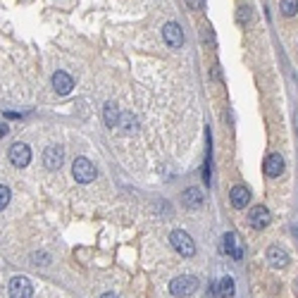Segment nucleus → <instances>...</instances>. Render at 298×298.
Returning a JSON list of instances; mask_svg holds the SVG:
<instances>
[{
	"label": "nucleus",
	"instance_id": "obj_9",
	"mask_svg": "<svg viewBox=\"0 0 298 298\" xmlns=\"http://www.w3.org/2000/svg\"><path fill=\"white\" fill-rule=\"evenodd\" d=\"M265 258H267V262H270L272 267H277V270H284L291 260V255L286 253L284 248H279V246H270L267 253H265Z\"/></svg>",
	"mask_w": 298,
	"mask_h": 298
},
{
	"label": "nucleus",
	"instance_id": "obj_1",
	"mask_svg": "<svg viewBox=\"0 0 298 298\" xmlns=\"http://www.w3.org/2000/svg\"><path fill=\"white\" fill-rule=\"evenodd\" d=\"M96 174H98V172H96V165L91 163L89 158H77L72 163V177L79 181V184H91V181L96 179Z\"/></svg>",
	"mask_w": 298,
	"mask_h": 298
},
{
	"label": "nucleus",
	"instance_id": "obj_25",
	"mask_svg": "<svg viewBox=\"0 0 298 298\" xmlns=\"http://www.w3.org/2000/svg\"><path fill=\"white\" fill-rule=\"evenodd\" d=\"M296 293H298V281H296Z\"/></svg>",
	"mask_w": 298,
	"mask_h": 298
},
{
	"label": "nucleus",
	"instance_id": "obj_24",
	"mask_svg": "<svg viewBox=\"0 0 298 298\" xmlns=\"http://www.w3.org/2000/svg\"><path fill=\"white\" fill-rule=\"evenodd\" d=\"M103 298H119V296H115V293H103Z\"/></svg>",
	"mask_w": 298,
	"mask_h": 298
},
{
	"label": "nucleus",
	"instance_id": "obj_5",
	"mask_svg": "<svg viewBox=\"0 0 298 298\" xmlns=\"http://www.w3.org/2000/svg\"><path fill=\"white\" fill-rule=\"evenodd\" d=\"M8 158H10V163L15 165V167H27V165L31 163V148H29L27 143H15V145H10Z\"/></svg>",
	"mask_w": 298,
	"mask_h": 298
},
{
	"label": "nucleus",
	"instance_id": "obj_3",
	"mask_svg": "<svg viewBox=\"0 0 298 298\" xmlns=\"http://www.w3.org/2000/svg\"><path fill=\"white\" fill-rule=\"evenodd\" d=\"M170 241H172V248H174L179 255H184V258H191V255L196 253V244H193V239H191L186 232H181V229L172 232Z\"/></svg>",
	"mask_w": 298,
	"mask_h": 298
},
{
	"label": "nucleus",
	"instance_id": "obj_8",
	"mask_svg": "<svg viewBox=\"0 0 298 298\" xmlns=\"http://www.w3.org/2000/svg\"><path fill=\"white\" fill-rule=\"evenodd\" d=\"M62 160H64V151L62 145H48L43 153V165L48 170H60L62 167Z\"/></svg>",
	"mask_w": 298,
	"mask_h": 298
},
{
	"label": "nucleus",
	"instance_id": "obj_21",
	"mask_svg": "<svg viewBox=\"0 0 298 298\" xmlns=\"http://www.w3.org/2000/svg\"><path fill=\"white\" fill-rule=\"evenodd\" d=\"M48 262H50L48 253H34V265H48Z\"/></svg>",
	"mask_w": 298,
	"mask_h": 298
},
{
	"label": "nucleus",
	"instance_id": "obj_19",
	"mask_svg": "<svg viewBox=\"0 0 298 298\" xmlns=\"http://www.w3.org/2000/svg\"><path fill=\"white\" fill-rule=\"evenodd\" d=\"M10 203V189L5 184H0V210H5Z\"/></svg>",
	"mask_w": 298,
	"mask_h": 298
},
{
	"label": "nucleus",
	"instance_id": "obj_22",
	"mask_svg": "<svg viewBox=\"0 0 298 298\" xmlns=\"http://www.w3.org/2000/svg\"><path fill=\"white\" fill-rule=\"evenodd\" d=\"M186 5H189L191 10H203L205 8V0H186Z\"/></svg>",
	"mask_w": 298,
	"mask_h": 298
},
{
	"label": "nucleus",
	"instance_id": "obj_11",
	"mask_svg": "<svg viewBox=\"0 0 298 298\" xmlns=\"http://www.w3.org/2000/svg\"><path fill=\"white\" fill-rule=\"evenodd\" d=\"M229 200H232V205L236 210H244L248 205V200H251V191L248 186H241V184H236L234 189L229 191Z\"/></svg>",
	"mask_w": 298,
	"mask_h": 298
},
{
	"label": "nucleus",
	"instance_id": "obj_4",
	"mask_svg": "<svg viewBox=\"0 0 298 298\" xmlns=\"http://www.w3.org/2000/svg\"><path fill=\"white\" fill-rule=\"evenodd\" d=\"M10 298H34V284L29 277L17 274L10 279Z\"/></svg>",
	"mask_w": 298,
	"mask_h": 298
},
{
	"label": "nucleus",
	"instance_id": "obj_14",
	"mask_svg": "<svg viewBox=\"0 0 298 298\" xmlns=\"http://www.w3.org/2000/svg\"><path fill=\"white\" fill-rule=\"evenodd\" d=\"M181 203L186 205V208H200L203 203H205V198H203V193H200V189H196V186H191V189H184L181 191Z\"/></svg>",
	"mask_w": 298,
	"mask_h": 298
},
{
	"label": "nucleus",
	"instance_id": "obj_6",
	"mask_svg": "<svg viewBox=\"0 0 298 298\" xmlns=\"http://www.w3.org/2000/svg\"><path fill=\"white\" fill-rule=\"evenodd\" d=\"M222 251H225L229 258H234V260H244V248H241V241H239V236L232 234V232L222 236Z\"/></svg>",
	"mask_w": 298,
	"mask_h": 298
},
{
	"label": "nucleus",
	"instance_id": "obj_18",
	"mask_svg": "<svg viewBox=\"0 0 298 298\" xmlns=\"http://www.w3.org/2000/svg\"><path fill=\"white\" fill-rule=\"evenodd\" d=\"M279 8L284 17H293V15H298V0H281Z\"/></svg>",
	"mask_w": 298,
	"mask_h": 298
},
{
	"label": "nucleus",
	"instance_id": "obj_15",
	"mask_svg": "<svg viewBox=\"0 0 298 298\" xmlns=\"http://www.w3.org/2000/svg\"><path fill=\"white\" fill-rule=\"evenodd\" d=\"M217 296L219 298H234L236 296V284L232 277H222L217 284Z\"/></svg>",
	"mask_w": 298,
	"mask_h": 298
},
{
	"label": "nucleus",
	"instance_id": "obj_13",
	"mask_svg": "<svg viewBox=\"0 0 298 298\" xmlns=\"http://www.w3.org/2000/svg\"><path fill=\"white\" fill-rule=\"evenodd\" d=\"M281 172H284V158L279 153H272L265 158V174L274 179V177H279Z\"/></svg>",
	"mask_w": 298,
	"mask_h": 298
},
{
	"label": "nucleus",
	"instance_id": "obj_12",
	"mask_svg": "<svg viewBox=\"0 0 298 298\" xmlns=\"http://www.w3.org/2000/svg\"><path fill=\"white\" fill-rule=\"evenodd\" d=\"M53 89L57 96H67L74 89V79L67 72H55L53 74Z\"/></svg>",
	"mask_w": 298,
	"mask_h": 298
},
{
	"label": "nucleus",
	"instance_id": "obj_2",
	"mask_svg": "<svg viewBox=\"0 0 298 298\" xmlns=\"http://www.w3.org/2000/svg\"><path fill=\"white\" fill-rule=\"evenodd\" d=\"M196 289H198V279H196L193 274H181V277L170 281V293L172 296H177V298L191 296Z\"/></svg>",
	"mask_w": 298,
	"mask_h": 298
},
{
	"label": "nucleus",
	"instance_id": "obj_10",
	"mask_svg": "<svg viewBox=\"0 0 298 298\" xmlns=\"http://www.w3.org/2000/svg\"><path fill=\"white\" fill-rule=\"evenodd\" d=\"M248 222L253 229H265V227L270 225V212L265 205H253V208L248 210Z\"/></svg>",
	"mask_w": 298,
	"mask_h": 298
},
{
	"label": "nucleus",
	"instance_id": "obj_16",
	"mask_svg": "<svg viewBox=\"0 0 298 298\" xmlns=\"http://www.w3.org/2000/svg\"><path fill=\"white\" fill-rule=\"evenodd\" d=\"M117 122H119L117 105H115V103H108V105H105V124L115 129V127H117Z\"/></svg>",
	"mask_w": 298,
	"mask_h": 298
},
{
	"label": "nucleus",
	"instance_id": "obj_20",
	"mask_svg": "<svg viewBox=\"0 0 298 298\" xmlns=\"http://www.w3.org/2000/svg\"><path fill=\"white\" fill-rule=\"evenodd\" d=\"M251 19H253V10L251 8H239V22H241V24H246V22H251Z\"/></svg>",
	"mask_w": 298,
	"mask_h": 298
},
{
	"label": "nucleus",
	"instance_id": "obj_23",
	"mask_svg": "<svg viewBox=\"0 0 298 298\" xmlns=\"http://www.w3.org/2000/svg\"><path fill=\"white\" fill-rule=\"evenodd\" d=\"M5 134H8V127H0V138H3Z\"/></svg>",
	"mask_w": 298,
	"mask_h": 298
},
{
	"label": "nucleus",
	"instance_id": "obj_7",
	"mask_svg": "<svg viewBox=\"0 0 298 298\" xmlns=\"http://www.w3.org/2000/svg\"><path fill=\"white\" fill-rule=\"evenodd\" d=\"M163 36H165V43L172 45V48H181L184 45V31L177 22H167L163 27Z\"/></svg>",
	"mask_w": 298,
	"mask_h": 298
},
{
	"label": "nucleus",
	"instance_id": "obj_17",
	"mask_svg": "<svg viewBox=\"0 0 298 298\" xmlns=\"http://www.w3.org/2000/svg\"><path fill=\"white\" fill-rule=\"evenodd\" d=\"M117 127H124V131H127V134H131V131L136 129V117L131 115V112H124V115H119Z\"/></svg>",
	"mask_w": 298,
	"mask_h": 298
}]
</instances>
